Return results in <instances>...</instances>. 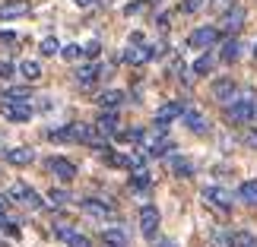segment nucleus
Segmentation results:
<instances>
[{
    "mask_svg": "<svg viewBox=\"0 0 257 247\" xmlns=\"http://www.w3.org/2000/svg\"><path fill=\"white\" fill-rule=\"evenodd\" d=\"M48 203L51 206H67L70 203V193H67L64 187H51V190H48Z\"/></svg>",
    "mask_w": 257,
    "mask_h": 247,
    "instance_id": "c756f323",
    "label": "nucleus"
},
{
    "mask_svg": "<svg viewBox=\"0 0 257 247\" xmlns=\"http://www.w3.org/2000/svg\"><path fill=\"white\" fill-rule=\"evenodd\" d=\"M143 4H159V0H143Z\"/></svg>",
    "mask_w": 257,
    "mask_h": 247,
    "instance_id": "ea45409f",
    "label": "nucleus"
},
{
    "mask_svg": "<svg viewBox=\"0 0 257 247\" xmlns=\"http://www.w3.org/2000/svg\"><path fill=\"white\" fill-rule=\"evenodd\" d=\"M7 200H10V203H23V206H29V209H42V206H45L42 193L32 190L29 184H13V187L7 190Z\"/></svg>",
    "mask_w": 257,
    "mask_h": 247,
    "instance_id": "7ed1b4c3",
    "label": "nucleus"
},
{
    "mask_svg": "<svg viewBox=\"0 0 257 247\" xmlns=\"http://www.w3.org/2000/svg\"><path fill=\"white\" fill-rule=\"evenodd\" d=\"M117 140H121V143H143V140H146V130H143V127H131V130H117Z\"/></svg>",
    "mask_w": 257,
    "mask_h": 247,
    "instance_id": "bb28decb",
    "label": "nucleus"
},
{
    "mask_svg": "<svg viewBox=\"0 0 257 247\" xmlns=\"http://www.w3.org/2000/svg\"><path fill=\"white\" fill-rule=\"evenodd\" d=\"M80 209H83L86 215H92V219H114V206L105 203V200H95V196L80 200Z\"/></svg>",
    "mask_w": 257,
    "mask_h": 247,
    "instance_id": "9d476101",
    "label": "nucleus"
},
{
    "mask_svg": "<svg viewBox=\"0 0 257 247\" xmlns=\"http://www.w3.org/2000/svg\"><path fill=\"white\" fill-rule=\"evenodd\" d=\"M16 73V64L13 61H0V80H10Z\"/></svg>",
    "mask_w": 257,
    "mask_h": 247,
    "instance_id": "f704fd0d",
    "label": "nucleus"
},
{
    "mask_svg": "<svg viewBox=\"0 0 257 247\" xmlns=\"http://www.w3.org/2000/svg\"><path fill=\"white\" fill-rule=\"evenodd\" d=\"M29 98H32V92H29L26 86H13V89L4 92V102H29Z\"/></svg>",
    "mask_w": 257,
    "mask_h": 247,
    "instance_id": "cd10ccee",
    "label": "nucleus"
},
{
    "mask_svg": "<svg viewBox=\"0 0 257 247\" xmlns=\"http://www.w3.org/2000/svg\"><path fill=\"white\" fill-rule=\"evenodd\" d=\"M225 111H229V121H235V124H251V121H257V102H254L251 95L235 98L232 105H225Z\"/></svg>",
    "mask_w": 257,
    "mask_h": 247,
    "instance_id": "f03ea898",
    "label": "nucleus"
},
{
    "mask_svg": "<svg viewBox=\"0 0 257 247\" xmlns=\"http://www.w3.org/2000/svg\"><path fill=\"white\" fill-rule=\"evenodd\" d=\"M16 70H19V76H23V80L35 83L38 76H42V64H38V61H19V64H16Z\"/></svg>",
    "mask_w": 257,
    "mask_h": 247,
    "instance_id": "b1692460",
    "label": "nucleus"
},
{
    "mask_svg": "<svg viewBox=\"0 0 257 247\" xmlns=\"http://www.w3.org/2000/svg\"><path fill=\"white\" fill-rule=\"evenodd\" d=\"M98 54H102V42H95V38H92V42H86V45H83V57H89V61H95Z\"/></svg>",
    "mask_w": 257,
    "mask_h": 247,
    "instance_id": "473e14b6",
    "label": "nucleus"
},
{
    "mask_svg": "<svg viewBox=\"0 0 257 247\" xmlns=\"http://www.w3.org/2000/svg\"><path fill=\"white\" fill-rule=\"evenodd\" d=\"M232 247H257V234H251V231H235L232 234Z\"/></svg>",
    "mask_w": 257,
    "mask_h": 247,
    "instance_id": "7c9ffc66",
    "label": "nucleus"
},
{
    "mask_svg": "<svg viewBox=\"0 0 257 247\" xmlns=\"http://www.w3.org/2000/svg\"><path fill=\"white\" fill-rule=\"evenodd\" d=\"M102 70H105L102 64H86V67H80V70L73 73V80L80 83L83 89H89V86H95V83H98V76H102Z\"/></svg>",
    "mask_w": 257,
    "mask_h": 247,
    "instance_id": "4468645a",
    "label": "nucleus"
},
{
    "mask_svg": "<svg viewBox=\"0 0 257 247\" xmlns=\"http://www.w3.org/2000/svg\"><path fill=\"white\" fill-rule=\"evenodd\" d=\"M95 127H98V133H105V136H117V111H102L95 117Z\"/></svg>",
    "mask_w": 257,
    "mask_h": 247,
    "instance_id": "a211bd4d",
    "label": "nucleus"
},
{
    "mask_svg": "<svg viewBox=\"0 0 257 247\" xmlns=\"http://www.w3.org/2000/svg\"><path fill=\"white\" fill-rule=\"evenodd\" d=\"M241 23H244V7H232L229 13L222 16V29H225V32H238Z\"/></svg>",
    "mask_w": 257,
    "mask_h": 247,
    "instance_id": "412c9836",
    "label": "nucleus"
},
{
    "mask_svg": "<svg viewBox=\"0 0 257 247\" xmlns=\"http://www.w3.org/2000/svg\"><path fill=\"white\" fill-rule=\"evenodd\" d=\"M162 54V45H134V48H127L124 51V61L131 64V67H140V64H150L153 57H159Z\"/></svg>",
    "mask_w": 257,
    "mask_h": 247,
    "instance_id": "0eeeda50",
    "label": "nucleus"
},
{
    "mask_svg": "<svg viewBox=\"0 0 257 247\" xmlns=\"http://www.w3.org/2000/svg\"><path fill=\"white\" fill-rule=\"evenodd\" d=\"M26 13H29V0H4V4H0V23L26 16Z\"/></svg>",
    "mask_w": 257,
    "mask_h": 247,
    "instance_id": "2eb2a0df",
    "label": "nucleus"
},
{
    "mask_svg": "<svg viewBox=\"0 0 257 247\" xmlns=\"http://www.w3.org/2000/svg\"><path fill=\"white\" fill-rule=\"evenodd\" d=\"M38 51H42V57H54V54H61V45H57V38H54V35H48V38H42Z\"/></svg>",
    "mask_w": 257,
    "mask_h": 247,
    "instance_id": "c85d7f7f",
    "label": "nucleus"
},
{
    "mask_svg": "<svg viewBox=\"0 0 257 247\" xmlns=\"http://www.w3.org/2000/svg\"><path fill=\"white\" fill-rule=\"evenodd\" d=\"M127 184H131V190H150V187H153V177H150V171L143 168V171H134Z\"/></svg>",
    "mask_w": 257,
    "mask_h": 247,
    "instance_id": "a878e982",
    "label": "nucleus"
},
{
    "mask_svg": "<svg viewBox=\"0 0 257 247\" xmlns=\"http://www.w3.org/2000/svg\"><path fill=\"white\" fill-rule=\"evenodd\" d=\"M61 57H64V61H76V57H83V45H64Z\"/></svg>",
    "mask_w": 257,
    "mask_h": 247,
    "instance_id": "2f4dec72",
    "label": "nucleus"
},
{
    "mask_svg": "<svg viewBox=\"0 0 257 247\" xmlns=\"http://www.w3.org/2000/svg\"><path fill=\"white\" fill-rule=\"evenodd\" d=\"M184 108H187L184 102H169V105H162L159 111H156V124H165V127H169L175 117H181V114H184Z\"/></svg>",
    "mask_w": 257,
    "mask_h": 247,
    "instance_id": "f3484780",
    "label": "nucleus"
},
{
    "mask_svg": "<svg viewBox=\"0 0 257 247\" xmlns=\"http://www.w3.org/2000/svg\"><path fill=\"white\" fill-rule=\"evenodd\" d=\"M95 102H98V108H102V111H117V108L124 105V92H121V89H105V92L98 95Z\"/></svg>",
    "mask_w": 257,
    "mask_h": 247,
    "instance_id": "dca6fc26",
    "label": "nucleus"
},
{
    "mask_svg": "<svg viewBox=\"0 0 257 247\" xmlns=\"http://www.w3.org/2000/svg\"><path fill=\"white\" fill-rule=\"evenodd\" d=\"M254 57H257V45H254Z\"/></svg>",
    "mask_w": 257,
    "mask_h": 247,
    "instance_id": "a19ab883",
    "label": "nucleus"
},
{
    "mask_svg": "<svg viewBox=\"0 0 257 247\" xmlns=\"http://www.w3.org/2000/svg\"><path fill=\"white\" fill-rule=\"evenodd\" d=\"M225 4H229V0H225Z\"/></svg>",
    "mask_w": 257,
    "mask_h": 247,
    "instance_id": "79ce46f5",
    "label": "nucleus"
},
{
    "mask_svg": "<svg viewBox=\"0 0 257 247\" xmlns=\"http://www.w3.org/2000/svg\"><path fill=\"white\" fill-rule=\"evenodd\" d=\"M102 241L108 244V247H127V231L124 228H102Z\"/></svg>",
    "mask_w": 257,
    "mask_h": 247,
    "instance_id": "4be33fe9",
    "label": "nucleus"
},
{
    "mask_svg": "<svg viewBox=\"0 0 257 247\" xmlns=\"http://www.w3.org/2000/svg\"><path fill=\"white\" fill-rule=\"evenodd\" d=\"M238 200L248 203V206H257V177H251V181H241V187H238Z\"/></svg>",
    "mask_w": 257,
    "mask_h": 247,
    "instance_id": "393cba45",
    "label": "nucleus"
},
{
    "mask_svg": "<svg viewBox=\"0 0 257 247\" xmlns=\"http://www.w3.org/2000/svg\"><path fill=\"white\" fill-rule=\"evenodd\" d=\"M200 196H203V203L216 206L219 212H232V206H235L232 193L225 190V187H219V184H210V187H203V190H200Z\"/></svg>",
    "mask_w": 257,
    "mask_h": 247,
    "instance_id": "423d86ee",
    "label": "nucleus"
},
{
    "mask_svg": "<svg viewBox=\"0 0 257 247\" xmlns=\"http://www.w3.org/2000/svg\"><path fill=\"white\" fill-rule=\"evenodd\" d=\"M181 121H184V127H187V130H191V133H197V136L210 133V121H206V117H203V111H197V108H184Z\"/></svg>",
    "mask_w": 257,
    "mask_h": 247,
    "instance_id": "9b49d317",
    "label": "nucleus"
},
{
    "mask_svg": "<svg viewBox=\"0 0 257 247\" xmlns=\"http://www.w3.org/2000/svg\"><path fill=\"white\" fill-rule=\"evenodd\" d=\"M45 168H48V174H54L57 181H64V184H70L73 177H76V162L64 159V155H48Z\"/></svg>",
    "mask_w": 257,
    "mask_h": 247,
    "instance_id": "39448f33",
    "label": "nucleus"
},
{
    "mask_svg": "<svg viewBox=\"0 0 257 247\" xmlns=\"http://www.w3.org/2000/svg\"><path fill=\"white\" fill-rule=\"evenodd\" d=\"M219 38H222V29H216V26H200V29H194V32L187 35V48L210 51V48L219 45Z\"/></svg>",
    "mask_w": 257,
    "mask_h": 247,
    "instance_id": "f257e3e1",
    "label": "nucleus"
},
{
    "mask_svg": "<svg viewBox=\"0 0 257 247\" xmlns=\"http://www.w3.org/2000/svg\"><path fill=\"white\" fill-rule=\"evenodd\" d=\"M16 42H19L16 32H10V29H4V32H0V45H16Z\"/></svg>",
    "mask_w": 257,
    "mask_h": 247,
    "instance_id": "c9c22d12",
    "label": "nucleus"
},
{
    "mask_svg": "<svg viewBox=\"0 0 257 247\" xmlns=\"http://www.w3.org/2000/svg\"><path fill=\"white\" fill-rule=\"evenodd\" d=\"M169 168L175 177H194V162L184 155H169Z\"/></svg>",
    "mask_w": 257,
    "mask_h": 247,
    "instance_id": "6ab92c4d",
    "label": "nucleus"
},
{
    "mask_svg": "<svg viewBox=\"0 0 257 247\" xmlns=\"http://www.w3.org/2000/svg\"><path fill=\"white\" fill-rule=\"evenodd\" d=\"M219 57H222L225 64H235V61L241 57V42H238L235 35H232V38H225L222 48H219Z\"/></svg>",
    "mask_w": 257,
    "mask_h": 247,
    "instance_id": "aec40b11",
    "label": "nucleus"
},
{
    "mask_svg": "<svg viewBox=\"0 0 257 247\" xmlns=\"http://www.w3.org/2000/svg\"><path fill=\"white\" fill-rule=\"evenodd\" d=\"M4 162L16 165V168H26V165L35 162V152L29 149V146H10V149H4Z\"/></svg>",
    "mask_w": 257,
    "mask_h": 247,
    "instance_id": "f8f14e48",
    "label": "nucleus"
},
{
    "mask_svg": "<svg viewBox=\"0 0 257 247\" xmlns=\"http://www.w3.org/2000/svg\"><path fill=\"white\" fill-rule=\"evenodd\" d=\"M156 247H175V241H156Z\"/></svg>",
    "mask_w": 257,
    "mask_h": 247,
    "instance_id": "58836bf2",
    "label": "nucleus"
},
{
    "mask_svg": "<svg viewBox=\"0 0 257 247\" xmlns=\"http://www.w3.org/2000/svg\"><path fill=\"white\" fill-rule=\"evenodd\" d=\"M54 234L61 241H67V247H92V241L86 234H80L76 228H70V225H54Z\"/></svg>",
    "mask_w": 257,
    "mask_h": 247,
    "instance_id": "ddd939ff",
    "label": "nucleus"
},
{
    "mask_svg": "<svg viewBox=\"0 0 257 247\" xmlns=\"http://www.w3.org/2000/svg\"><path fill=\"white\" fill-rule=\"evenodd\" d=\"M0 111H4V117H7L10 124H26V121H32L35 108L29 105V102H4V105H0Z\"/></svg>",
    "mask_w": 257,
    "mask_h": 247,
    "instance_id": "6e6552de",
    "label": "nucleus"
},
{
    "mask_svg": "<svg viewBox=\"0 0 257 247\" xmlns=\"http://www.w3.org/2000/svg\"><path fill=\"white\" fill-rule=\"evenodd\" d=\"M140 231H143V238L146 241H156L159 238V222H162V215H159V209H156L153 203H146V206H140Z\"/></svg>",
    "mask_w": 257,
    "mask_h": 247,
    "instance_id": "20e7f679",
    "label": "nucleus"
},
{
    "mask_svg": "<svg viewBox=\"0 0 257 247\" xmlns=\"http://www.w3.org/2000/svg\"><path fill=\"white\" fill-rule=\"evenodd\" d=\"M244 143H248L251 149H257V130H248V133H244Z\"/></svg>",
    "mask_w": 257,
    "mask_h": 247,
    "instance_id": "e433bc0d",
    "label": "nucleus"
},
{
    "mask_svg": "<svg viewBox=\"0 0 257 247\" xmlns=\"http://www.w3.org/2000/svg\"><path fill=\"white\" fill-rule=\"evenodd\" d=\"M206 0H181V13H197Z\"/></svg>",
    "mask_w": 257,
    "mask_h": 247,
    "instance_id": "72a5a7b5",
    "label": "nucleus"
},
{
    "mask_svg": "<svg viewBox=\"0 0 257 247\" xmlns=\"http://www.w3.org/2000/svg\"><path fill=\"white\" fill-rule=\"evenodd\" d=\"M73 4H76V7H80V10H89V7H95V4H98V0H73Z\"/></svg>",
    "mask_w": 257,
    "mask_h": 247,
    "instance_id": "4c0bfd02",
    "label": "nucleus"
},
{
    "mask_svg": "<svg viewBox=\"0 0 257 247\" xmlns=\"http://www.w3.org/2000/svg\"><path fill=\"white\" fill-rule=\"evenodd\" d=\"M213 98L219 105H232L235 98H238V83H235L232 76H219V80H213Z\"/></svg>",
    "mask_w": 257,
    "mask_h": 247,
    "instance_id": "1a4fd4ad",
    "label": "nucleus"
},
{
    "mask_svg": "<svg viewBox=\"0 0 257 247\" xmlns=\"http://www.w3.org/2000/svg\"><path fill=\"white\" fill-rule=\"evenodd\" d=\"M213 64H216V61H213V54H210V51H203V54L191 64V73H194V76H210V73H213Z\"/></svg>",
    "mask_w": 257,
    "mask_h": 247,
    "instance_id": "5701e85b",
    "label": "nucleus"
}]
</instances>
